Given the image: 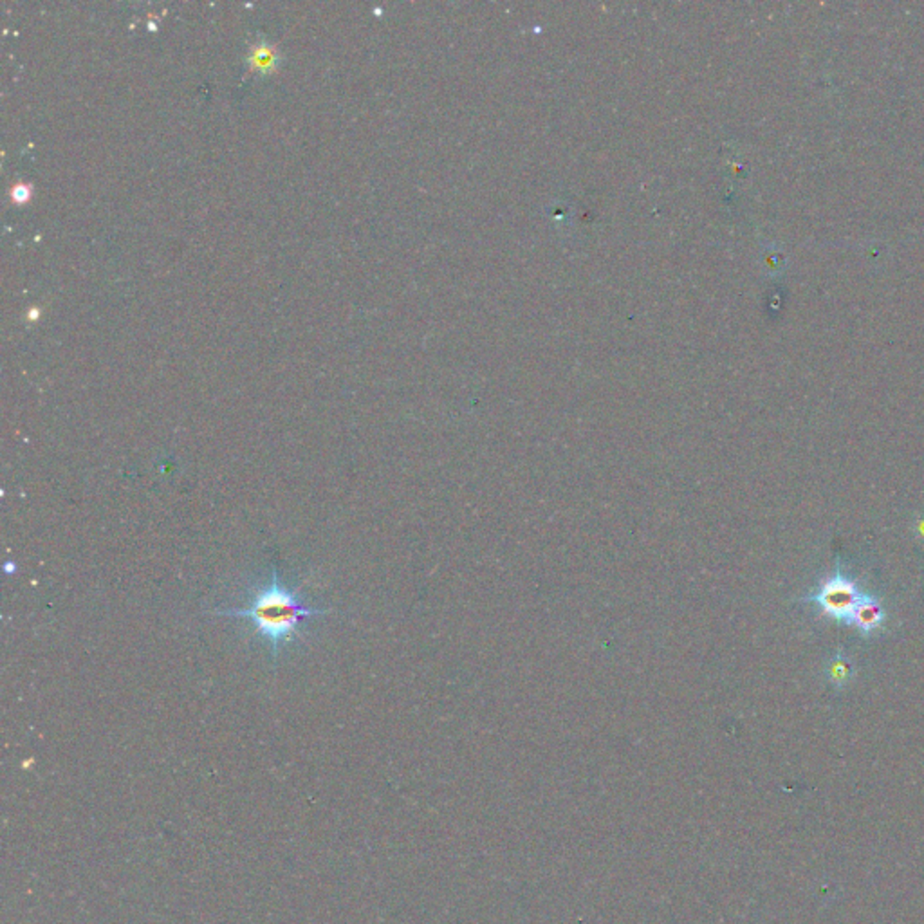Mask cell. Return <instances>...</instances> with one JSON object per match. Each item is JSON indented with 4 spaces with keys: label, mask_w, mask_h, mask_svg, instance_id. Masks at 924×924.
I'll use <instances>...</instances> for the list:
<instances>
[{
    "label": "cell",
    "mask_w": 924,
    "mask_h": 924,
    "mask_svg": "<svg viewBox=\"0 0 924 924\" xmlns=\"http://www.w3.org/2000/svg\"><path fill=\"white\" fill-rule=\"evenodd\" d=\"M253 60H255L258 65H262V64H266V62H270V60H272V53H268V51H258V53L253 56Z\"/></svg>",
    "instance_id": "obj_5"
},
{
    "label": "cell",
    "mask_w": 924,
    "mask_h": 924,
    "mask_svg": "<svg viewBox=\"0 0 924 924\" xmlns=\"http://www.w3.org/2000/svg\"><path fill=\"white\" fill-rule=\"evenodd\" d=\"M865 596L867 594L859 591L854 580L842 571H836L822 582L820 589L809 598V601L815 603L824 616L851 625V619Z\"/></svg>",
    "instance_id": "obj_2"
},
{
    "label": "cell",
    "mask_w": 924,
    "mask_h": 924,
    "mask_svg": "<svg viewBox=\"0 0 924 924\" xmlns=\"http://www.w3.org/2000/svg\"><path fill=\"white\" fill-rule=\"evenodd\" d=\"M208 614L249 621L255 634L268 644L272 657L277 659L281 648L300 635L302 623L311 617L327 616L329 610L307 607L302 600V587L284 583L279 571L273 567L270 582L253 592L246 607L212 610Z\"/></svg>",
    "instance_id": "obj_1"
},
{
    "label": "cell",
    "mask_w": 924,
    "mask_h": 924,
    "mask_svg": "<svg viewBox=\"0 0 924 924\" xmlns=\"http://www.w3.org/2000/svg\"><path fill=\"white\" fill-rule=\"evenodd\" d=\"M885 617H886V614H885L883 605L876 598L865 596V600L856 609V612L851 619V625H854L865 637H870L872 634L881 630Z\"/></svg>",
    "instance_id": "obj_3"
},
{
    "label": "cell",
    "mask_w": 924,
    "mask_h": 924,
    "mask_svg": "<svg viewBox=\"0 0 924 924\" xmlns=\"http://www.w3.org/2000/svg\"><path fill=\"white\" fill-rule=\"evenodd\" d=\"M829 674H831V678H833V681H834L836 685H843V683H847V681H849V678H851L849 667H847V663H843V661H834V665H833V669H831V672H829Z\"/></svg>",
    "instance_id": "obj_4"
}]
</instances>
